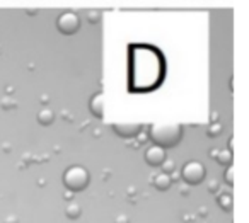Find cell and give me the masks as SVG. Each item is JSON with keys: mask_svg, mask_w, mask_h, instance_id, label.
<instances>
[{"mask_svg": "<svg viewBox=\"0 0 249 223\" xmlns=\"http://www.w3.org/2000/svg\"><path fill=\"white\" fill-rule=\"evenodd\" d=\"M113 131L121 138H135L142 131V124L140 123H113Z\"/></svg>", "mask_w": 249, "mask_h": 223, "instance_id": "cell-6", "label": "cell"}, {"mask_svg": "<svg viewBox=\"0 0 249 223\" xmlns=\"http://www.w3.org/2000/svg\"><path fill=\"white\" fill-rule=\"evenodd\" d=\"M149 137L154 145L162 148H173L183 138V126L179 124H152L149 128Z\"/></svg>", "mask_w": 249, "mask_h": 223, "instance_id": "cell-1", "label": "cell"}, {"mask_svg": "<svg viewBox=\"0 0 249 223\" xmlns=\"http://www.w3.org/2000/svg\"><path fill=\"white\" fill-rule=\"evenodd\" d=\"M4 223H19V218L16 215H9L4 218Z\"/></svg>", "mask_w": 249, "mask_h": 223, "instance_id": "cell-18", "label": "cell"}, {"mask_svg": "<svg viewBox=\"0 0 249 223\" xmlns=\"http://www.w3.org/2000/svg\"><path fill=\"white\" fill-rule=\"evenodd\" d=\"M171 184H173V177L167 172H159V174H156L152 177V186L157 191H167L171 188Z\"/></svg>", "mask_w": 249, "mask_h": 223, "instance_id": "cell-8", "label": "cell"}, {"mask_svg": "<svg viewBox=\"0 0 249 223\" xmlns=\"http://www.w3.org/2000/svg\"><path fill=\"white\" fill-rule=\"evenodd\" d=\"M89 111L94 118H103L104 114V96L101 92L94 94L89 101Z\"/></svg>", "mask_w": 249, "mask_h": 223, "instance_id": "cell-7", "label": "cell"}, {"mask_svg": "<svg viewBox=\"0 0 249 223\" xmlns=\"http://www.w3.org/2000/svg\"><path fill=\"white\" fill-rule=\"evenodd\" d=\"M53 121H55V113H53L52 109H48V107L39 109V113H38V123L39 124H43V126H50Z\"/></svg>", "mask_w": 249, "mask_h": 223, "instance_id": "cell-10", "label": "cell"}, {"mask_svg": "<svg viewBox=\"0 0 249 223\" xmlns=\"http://www.w3.org/2000/svg\"><path fill=\"white\" fill-rule=\"evenodd\" d=\"M143 157H145V162L150 165V167H160V164H162V162L167 158L166 148H162V147H159V145H154L152 143L145 150Z\"/></svg>", "mask_w": 249, "mask_h": 223, "instance_id": "cell-5", "label": "cell"}, {"mask_svg": "<svg viewBox=\"0 0 249 223\" xmlns=\"http://www.w3.org/2000/svg\"><path fill=\"white\" fill-rule=\"evenodd\" d=\"M56 29L65 36L75 34L80 29V17L75 12H62L56 17Z\"/></svg>", "mask_w": 249, "mask_h": 223, "instance_id": "cell-4", "label": "cell"}, {"mask_svg": "<svg viewBox=\"0 0 249 223\" xmlns=\"http://www.w3.org/2000/svg\"><path fill=\"white\" fill-rule=\"evenodd\" d=\"M160 167H162V172L171 174V172H174V169H176V164H174V160H171V158H166V160L160 164Z\"/></svg>", "mask_w": 249, "mask_h": 223, "instance_id": "cell-15", "label": "cell"}, {"mask_svg": "<svg viewBox=\"0 0 249 223\" xmlns=\"http://www.w3.org/2000/svg\"><path fill=\"white\" fill-rule=\"evenodd\" d=\"M114 223H130V218L126 215H118L114 218Z\"/></svg>", "mask_w": 249, "mask_h": 223, "instance_id": "cell-17", "label": "cell"}, {"mask_svg": "<svg viewBox=\"0 0 249 223\" xmlns=\"http://www.w3.org/2000/svg\"><path fill=\"white\" fill-rule=\"evenodd\" d=\"M234 172H235V169L232 167V165H229L227 171L224 172V181L227 182L229 186H234Z\"/></svg>", "mask_w": 249, "mask_h": 223, "instance_id": "cell-14", "label": "cell"}, {"mask_svg": "<svg viewBox=\"0 0 249 223\" xmlns=\"http://www.w3.org/2000/svg\"><path fill=\"white\" fill-rule=\"evenodd\" d=\"M218 188H220V182L217 181V179H208V182H207V189H208V192H218Z\"/></svg>", "mask_w": 249, "mask_h": 223, "instance_id": "cell-16", "label": "cell"}, {"mask_svg": "<svg viewBox=\"0 0 249 223\" xmlns=\"http://www.w3.org/2000/svg\"><path fill=\"white\" fill-rule=\"evenodd\" d=\"M222 131H224V126H222V123H212L210 126H208L207 130V135L210 138H217L222 135Z\"/></svg>", "mask_w": 249, "mask_h": 223, "instance_id": "cell-13", "label": "cell"}, {"mask_svg": "<svg viewBox=\"0 0 249 223\" xmlns=\"http://www.w3.org/2000/svg\"><path fill=\"white\" fill-rule=\"evenodd\" d=\"M65 215H67V218H70V220H77V218H80V215H82V208H80V205H77V203L72 201L67 205Z\"/></svg>", "mask_w": 249, "mask_h": 223, "instance_id": "cell-12", "label": "cell"}, {"mask_svg": "<svg viewBox=\"0 0 249 223\" xmlns=\"http://www.w3.org/2000/svg\"><path fill=\"white\" fill-rule=\"evenodd\" d=\"M207 177V171L205 165L198 160H190L181 167V179L184 184L188 186H198L205 181Z\"/></svg>", "mask_w": 249, "mask_h": 223, "instance_id": "cell-3", "label": "cell"}, {"mask_svg": "<svg viewBox=\"0 0 249 223\" xmlns=\"http://www.w3.org/2000/svg\"><path fill=\"white\" fill-rule=\"evenodd\" d=\"M213 158L222 165V167H229V165H232V160H234V157H232V150H229V148L217 150V154H215Z\"/></svg>", "mask_w": 249, "mask_h": 223, "instance_id": "cell-9", "label": "cell"}, {"mask_svg": "<svg viewBox=\"0 0 249 223\" xmlns=\"http://www.w3.org/2000/svg\"><path fill=\"white\" fill-rule=\"evenodd\" d=\"M90 174L86 167L82 165H70L65 172H63V186L67 191L70 192H80L89 186Z\"/></svg>", "mask_w": 249, "mask_h": 223, "instance_id": "cell-2", "label": "cell"}, {"mask_svg": "<svg viewBox=\"0 0 249 223\" xmlns=\"http://www.w3.org/2000/svg\"><path fill=\"white\" fill-rule=\"evenodd\" d=\"M217 205L220 206L224 211H231L232 206H234V199H232V194H229V192L218 194L217 196Z\"/></svg>", "mask_w": 249, "mask_h": 223, "instance_id": "cell-11", "label": "cell"}]
</instances>
